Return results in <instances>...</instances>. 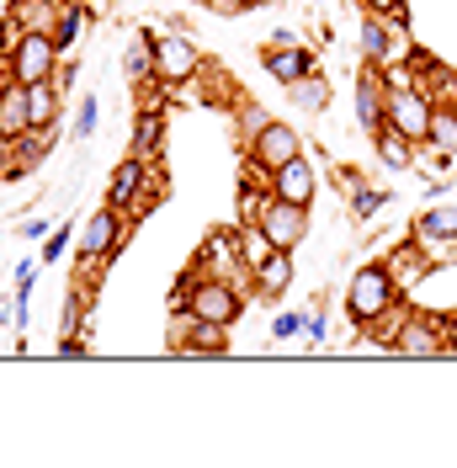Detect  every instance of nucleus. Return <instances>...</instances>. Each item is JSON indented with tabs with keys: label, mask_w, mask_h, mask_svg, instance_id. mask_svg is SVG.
I'll use <instances>...</instances> for the list:
<instances>
[{
	"label": "nucleus",
	"mask_w": 457,
	"mask_h": 468,
	"mask_svg": "<svg viewBox=\"0 0 457 468\" xmlns=\"http://www.w3.org/2000/svg\"><path fill=\"white\" fill-rule=\"evenodd\" d=\"M292 335H303V314H277L271 320V341H292Z\"/></svg>",
	"instance_id": "28"
},
{
	"label": "nucleus",
	"mask_w": 457,
	"mask_h": 468,
	"mask_svg": "<svg viewBox=\"0 0 457 468\" xmlns=\"http://www.w3.org/2000/svg\"><path fill=\"white\" fill-rule=\"evenodd\" d=\"M58 58L64 54H58L54 32H22V37L5 48V75L22 80V86H32V80H54Z\"/></svg>",
	"instance_id": "3"
},
{
	"label": "nucleus",
	"mask_w": 457,
	"mask_h": 468,
	"mask_svg": "<svg viewBox=\"0 0 457 468\" xmlns=\"http://www.w3.org/2000/svg\"><path fill=\"white\" fill-rule=\"evenodd\" d=\"M430 117H436V101H430V90H420L415 80L409 86H388V122L409 133L415 144H426L430 139Z\"/></svg>",
	"instance_id": "5"
},
{
	"label": "nucleus",
	"mask_w": 457,
	"mask_h": 468,
	"mask_svg": "<svg viewBox=\"0 0 457 468\" xmlns=\"http://www.w3.org/2000/svg\"><path fill=\"white\" fill-rule=\"evenodd\" d=\"M160 133H165V122H160V112H139V128H133V154H154L160 149Z\"/></svg>",
	"instance_id": "26"
},
{
	"label": "nucleus",
	"mask_w": 457,
	"mask_h": 468,
	"mask_svg": "<svg viewBox=\"0 0 457 468\" xmlns=\"http://www.w3.org/2000/svg\"><path fill=\"white\" fill-rule=\"evenodd\" d=\"M298 154H303V139L287 122H277V117H266L256 133H250V165L266 176L277 171V165H287V160H298Z\"/></svg>",
	"instance_id": "8"
},
{
	"label": "nucleus",
	"mask_w": 457,
	"mask_h": 468,
	"mask_svg": "<svg viewBox=\"0 0 457 468\" xmlns=\"http://www.w3.org/2000/svg\"><path fill=\"white\" fill-rule=\"evenodd\" d=\"M362 54L372 58V64H394V27H388V16H362Z\"/></svg>",
	"instance_id": "19"
},
{
	"label": "nucleus",
	"mask_w": 457,
	"mask_h": 468,
	"mask_svg": "<svg viewBox=\"0 0 457 468\" xmlns=\"http://www.w3.org/2000/svg\"><path fill=\"white\" fill-rule=\"evenodd\" d=\"M197 69H202V48L186 37V32H165V37H154V80H165V86H186Z\"/></svg>",
	"instance_id": "7"
},
{
	"label": "nucleus",
	"mask_w": 457,
	"mask_h": 468,
	"mask_svg": "<svg viewBox=\"0 0 457 468\" xmlns=\"http://www.w3.org/2000/svg\"><path fill=\"white\" fill-rule=\"evenodd\" d=\"M324 330H330V324H324V314H309V320H303V335H309V341H324Z\"/></svg>",
	"instance_id": "32"
},
{
	"label": "nucleus",
	"mask_w": 457,
	"mask_h": 468,
	"mask_svg": "<svg viewBox=\"0 0 457 468\" xmlns=\"http://www.w3.org/2000/svg\"><path fill=\"white\" fill-rule=\"evenodd\" d=\"M122 234H128V218H122L112 203H101L86 218V229H80V261H90V266L107 261L117 245H122Z\"/></svg>",
	"instance_id": "10"
},
{
	"label": "nucleus",
	"mask_w": 457,
	"mask_h": 468,
	"mask_svg": "<svg viewBox=\"0 0 457 468\" xmlns=\"http://www.w3.org/2000/svg\"><path fill=\"white\" fill-rule=\"evenodd\" d=\"M256 224L266 229V239H271L277 250H298L303 234H309V207L287 203V197H266V207H260Z\"/></svg>",
	"instance_id": "9"
},
{
	"label": "nucleus",
	"mask_w": 457,
	"mask_h": 468,
	"mask_svg": "<svg viewBox=\"0 0 457 468\" xmlns=\"http://www.w3.org/2000/svg\"><path fill=\"white\" fill-rule=\"evenodd\" d=\"M452 346L447 335H441V324L426 320V314H409L399 330V341H394V351H404V356H441V351Z\"/></svg>",
	"instance_id": "15"
},
{
	"label": "nucleus",
	"mask_w": 457,
	"mask_h": 468,
	"mask_svg": "<svg viewBox=\"0 0 457 468\" xmlns=\"http://www.w3.org/2000/svg\"><path fill=\"white\" fill-rule=\"evenodd\" d=\"M415 239L420 245H452L457 239V203H430L415 218Z\"/></svg>",
	"instance_id": "17"
},
{
	"label": "nucleus",
	"mask_w": 457,
	"mask_h": 468,
	"mask_svg": "<svg viewBox=\"0 0 457 468\" xmlns=\"http://www.w3.org/2000/svg\"><path fill=\"white\" fill-rule=\"evenodd\" d=\"M64 250H69V229H54L48 239H43V261H58Z\"/></svg>",
	"instance_id": "30"
},
{
	"label": "nucleus",
	"mask_w": 457,
	"mask_h": 468,
	"mask_svg": "<svg viewBox=\"0 0 457 468\" xmlns=\"http://www.w3.org/2000/svg\"><path fill=\"white\" fill-rule=\"evenodd\" d=\"M149 192H160V186H154V165H149L143 154H128V160L107 176V203H112L117 213L143 207V203H149Z\"/></svg>",
	"instance_id": "6"
},
{
	"label": "nucleus",
	"mask_w": 457,
	"mask_h": 468,
	"mask_svg": "<svg viewBox=\"0 0 457 468\" xmlns=\"http://www.w3.org/2000/svg\"><path fill=\"white\" fill-rule=\"evenodd\" d=\"M287 90H292V101H298L303 112H324V107H330V86H324L319 75H303V80H292Z\"/></svg>",
	"instance_id": "25"
},
{
	"label": "nucleus",
	"mask_w": 457,
	"mask_h": 468,
	"mask_svg": "<svg viewBox=\"0 0 457 468\" xmlns=\"http://www.w3.org/2000/svg\"><path fill=\"white\" fill-rule=\"evenodd\" d=\"M122 69H128V80H133V86H149V80H154V37H149V32L128 48Z\"/></svg>",
	"instance_id": "22"
},
{
	"label": "nucleus",
	"mask_w": 457,
	"mask_h": 468,
	"mask_svg": "<svg viewBox=\"0 0 457 468\" xmlns=\"http://www.w3.org/2000/svg\"><path fill=\"white\" fill-rule=\"evenodd\" d=\"M266 186H271V197H287V203L309 207L314 192H319V176H314V165L298 154V160H287V165H277V171L266 176Z\"/></svg>",
	"instance_id": "13"
},
{
	"label": "nucleus",
	"mask_w": 457,
	"mask_h": 468,
	"mask_svg": "<svg viewBox=\"0 0 457 468\" xmlns=\"http://www.w3.org/2000/svg\"><path fill=\"white\" fill-rule=\"evenodd\" d=\"M260 5H277V0H245V11H260Z\"/></svg>",
	"instance_id": "34"
},
{
	"label": "nucleus",
	"mask_w": 457,
	"mask_h": 468,
	"mask_svg": "<svg viewBox=\"0 0 457 468\" xmlns=\"http://www.w3.org/2000/svg\"><path fill=\"white\" fill-rule=\"evenodd\" d=\"M399 303V282H394V271L388 261H367L351 271V288H345V309H351V320L356 324H372L383 309H394Z\"/></svg>",
	"instance_id": "2"
},
{
	"label": "nucleus",
	"mask_w": 457,
	"mask_h": 468,
	"mask_svg": "<svg viewBox=\"0 0 457 468\" xmlns=\"http://www.w3.org/2000/svg\"><path fill=\"white\" fill-rule=\"evenodd\" d=\"M80 27H86V5H58V16H54V43H58V54H69V48H75Z\"/></svg>",
	"instance_id": "23"
},
{
	"label": "nucleus",
	"mask_w": 457,
	"mask_h": 468,
	"mask_svg": "<svg viewBox=\"0 0 457 468\" xmlns=\"http://www.w3.org/2000/svg\"><path fill=\"white\" fill-rule=\"evenodd\" d=\"M426 144H436L447 160H457V112L452 107H436V117H430V139Z\"/></svg>",
	"instance_id": "24"
},
{
	"label": "nucleus",
	"mask_w": 457,
	"mask_h": 468,
	"mask_svg": "<svg viewBox=\"0 0 457 468\" xmlns=\"http://www.w3.org/2000/svg\"><path fill=\"white\" fill-rule=\"evenodd\" d=\"M27 122L37 133L58 122V80H32L27 86Z\"/></svg>",
	"instance_id": "20"
},
{
	"label": "nucleus",
	"mask_w": 457,
	"mask_h": 468,
	"mask_svg": "<svg viewBox=\"0 0 457 468\" xmlns=\"http://www.w3.org/2000/svg\"><path fill=\"white\" fill-rule=\"evenodd\" d=\"M383 203H388L383 192H351V207H356V218H372V213H377Z\"/></svg>",
	"instance_id": "29"
},
{
	"label": "nucleus",
	"mask_w": 457,
	"mask_h": 468,
	"mask_svg": "<svg viewBox=\"0 0 457 468\" xmlns=\"http://www.w3.org/2000/svg\"><path fill=\"white\" fill-rule=\"evenodd\" d=\"M356 122L377 133L383 122H388V75H383V64H362V75H356Z\"/></svg>",
	"instance_id": "11"
},
{
	"label": "nucleus",
	"mask_w": 457,
	"mask_h": 468,
	"mask_svg": "<svg viewBox=\"0 0 457 468\" xmlns=\"http://www.w3.org/2000/svg\"><path fill=\"white\" fill-rule=\"evenodd\" d=\"M388 271H394V282H399V288H415V282L430 271V256L420 250V239H415V245H399V250L388 256Z\"/></svg>",
	"instance_id": "21"
},
{
	"label": "nucleus",
	"mask_w": 457,
	"mask_h": 468,
	"mask_svg": "<svg viewBox=\"0 0 457 468\" xmlns=\"http://www.w3.org/2000/svg\"><path fill=\"white\" fill-rule=\"evenodd\" d=\"M260 64H266V75H271V80H282V86L303 80V75H314V54H309V48H298V43L282 37V32L260 48Z\"/></svg>",
	"instance_id": "12"
},
{
	"label": "nucleus",
	"mask_w": 457,
	"mask_h": 468,
	"mask_svg": "<svg viewBox=\"0 0 457 468\" xmlns=\"http://www.w3.org/2000/svg\"><path fill=\"white\" fill-rule=\"evenodd\" d=\"M287 288H292V250H271L256 266V292L260 298H282Z\"/></svg>",
	"instance_id": "18"
},
{
	"label": "nucleus",
	"mask_w": 457,
	"mask_h": 468,
	"mask_svg": "<svg viewBox=\"0 0 457 468\" xmlns=\"http://www.w3.org/2000/svg\"><path fill=\"white\" fill-rule=\"evenodd\" d=\"M27 133H37L27 122V86L5 75V86H0V144H16Z\"/></svg>",
	"instance_id": "14"
},
{
	"label": "nucleus",
	"mask_w": 457,
	"mask_h": 468,
	"mask_svg": "<svg viewBox=\"0 0 457 468\" xmlns=\"http://www.w3.org/2000/svg\"><path fill=\"white\" fill-rule=\"evenodd\" d=\"M197 271L202 277H224L234 288H256V271L245 266V250H239V229H213L197 250Z\"/></svg>",
	"instance_id": "4"
},
{
	"label": "nucleus",
	"mask_w": 457,
	"mask_h": 468,
	"mask_svg": "<svg viewBox=\"0 0 457 468\" xmlns=\"http://www.w3.org/2000/svg\"><path fill=\"white\" fill-rule=\"evenodd\" d=\"M181 303V309H192L197 320L207 324H234L239 314H245V288H234V282H224V277H202V271H186L181 277V288H175L171 309Z\"/></svg>",
	"instance_id": "1"
},
{
	"label": "nucleus",
	"mask_w": 457,
	"mask_h": 468,
	"mask_svg": "<svg viewBox=\"0 0 457 468\" xmlns=\"http://www.w3.org/2000/svg\"><path fill=\"white\" fill-rule=\"evenodd\" d=\"M96 117H101V107H96V96H86L80 112H75V139H90L96 133Z\"/></svg>",
	"instance_id": "27"
},
{
	"label": "nucleus",
	"mask_w": 457,
	"mask_h": 468,
	"mask_svg": "<svg viewBox=\"0 0 457 468\" xmlns=\"http://www.w3.org/2000/svg\"><path fill=\"white\" fill-rule=\"evenodd\" d=\"M362 5H367L372 16H399V5H404V0H362Z\"/></svg>",
	"instance_id": "31"
},
{
	"label": "nucleus",
	"mask_w": 457,
	"mask_h": 468,
	"mask_svg": "<svg viewBox=\"0 0 457 468\" xmlns=\"http://www.w3.org/2000/svg\"><path fill=\"white\" fill-rule=\"evenodd\" d=\"M372 149H377V160H383L388 171H409V165H415V154H420V144H415L409 133H399L394 122H383V128L372 133Z\"/></svg>",
	"instance_id": "16"
},
{
	"label": "nucleus",
	"mask_w": 457,
	"mask_h": 468,
	"mask_svg": "<svg viewBox=\"0 0 457 468\" xmlns=\"http://www.w3.org/2000/svg\"><path fill=\"white\" fill-rule=\"evenodd\" d=\"M48 234H54L48 229V218H27V239H48Z\"/></svg>",
	"instance_id": "33"
}]
</instances>
